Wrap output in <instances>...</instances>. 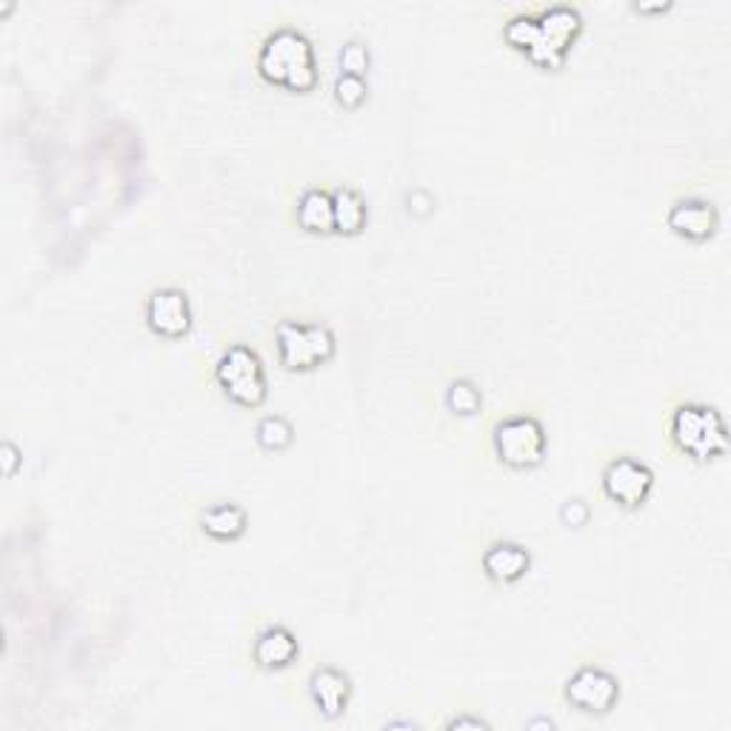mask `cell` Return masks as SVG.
I'll return each mask as SVG.
<instances>
[{"instance_id":"1","label":"cell","mask_w":731,"mask_h":731,"mask_svg":"<svg viewBox=\"0 0 731 731\" xmlns=\"http://www.w3.org/2000/svg\"><path fill=\"white\" fill-rule=\"evenodd\" d=\"M257 72L289 92H312L317 86V63L312 40L300 29L280 27L264 40L257 52Z\"/></svg>"},{"instance_id":"2","label":"cell","mask_w":731,"mask_h":731,"mask_svg":"<svg viewBox=\"0 0 731 731\" xmlns=\"http://www.w3.org/2000/svg\"><path fill=\"white\" fill-rule=\"evenodd\" d=\"M672 441L694 461H714L729 448V428L714 406L683 403L672 415Z\"/></svg>"},{"instance_id":"3","label":"cell","mask_w":731,"mask_h":731,"mask_svg":"<svg viewBox=\"0 0 731 731\" xmlns=\"http://www.w3.org/2000/svg\"><path fill=\"white\" fill-rule=\"evenodd\" d=\"M215 381L224 389V395L240 406L255 408L269 395L264 360L246 343H231L220 355V360L215 363Z\"/></svg>"},{"instance_id":"4","label":"cell","mask_w":731,"mask_h":731,"mask_svg":"<svg viewBox=\"0 0 731 731\" xmlns=\"http://www.w3.org/2000/svg\"><path fill=\"white\" fill-rule=\"evenodd\" d=\"M277 357L280 366L289 372L315 369L320 363L332 360L337 349L335 332L326 324H300V320H284L275 332Z\"/></svg>"},{"instance_id":"5","label":"cell","mask_w":731,"mask_h":731,"mask_svg":"<svg viewBox=\"0 0 731 731\" xmlns=\"http://www.w3.org/2000/svg\"><path fill=\"white\" fill-rule=\"evenodd\" d=\"M534 23H537V34H534V43L529 47L526 58L543 69H561L572 40L583 29V18L569 3H554L546 12L537 14Z\"/></svg>"},{"instance_id":"6","label":"cell","mask_w":731,"mask_h":731,"mask_svg":"<svg viewBox=\"0 0 731 731\" xmlns=\"http://www.w3.org/2000/svg\"><path fill=\"white\" fill-rule=\"evenodd\" d=\"M494 452L512 468H534L546 455V428L532 415H512L492 432Z\"/></svg>"},{"instance_id":"7","label":"cell","mask_w":731,"mask_h":731,"mask_svg":"<svg viewBox=\"0 0 731 731\" xmlns=\"http://www.w3.org/2000/svg\"><path fill=\"white\" fill-rule=\"evenodd\" d=\"M566 700L577 712L603 718L618 705L620 683L612 672L600 665H583L566 680Z\"/></svg>"},{"instance_id":"8","label":"cell","mask_w":731,"mask_h":731,"mask_svg":"<svg viewBox=\"0 0 731 731\" xmlns=\"http://www.w3.org/2000/svg\"><path fill=\"white\" fill-rule=\"evenodd\" d=\"M652 488L654 472L638 457H614L603 468V492L623 508L643 506Z\"/></svg>"},{"instance_id":"9","label":"cell","mask_w":731,"mask_h":731,"mask_svg":"<svg viewBox=\"0 0 731 731\" xmlns=\"http://www.w3.org/2000/svg\"><path fill=\"white\" fill-rule=\"evenodd\" d=\"M191 300L184 289L166 286L146 297V324L160 337H184L191 329Z\"/></svg>"},{"instance_id":"10","label":"cell","mask_w":731,"mask_h":731,"mask_svg":"<svg viewBox=\"0 0 731 731\" xmlns=\"http://www.w3.org/2000/svg\"><path fill=\"white\" fill-rule=\"evenodd\" d=\"M665 224L674 235L685 240H694V244H703L718 231L720 226V211L712 200L705 198H680L678 204L669 209L665 215Z\"/></svg>"},{"instance_id":"11","label":"cell","mask_w":731,"mask_h":731,"mask_svg":"<svg viewBox=\"0 0 731 731\" xmlns=\"http://www.w3.org/2000/svg\"><path fill=\"white\" fill-rule=\"evenodd\" d=\"M309 694L312 703L317 705V712L324 714L326 720L343 718L352 700L349 674H343L335 665H320L309 678Z\"/></svg>"},{"instance_id":"12","label":"cell","mask_w":731,"mask_h":731,"mask_svg":"<svg viewBox=\"0 0 731 731\" xmlns=\"http://www.w3.org/2000/svg\"><path fill=\"white\" fill-rule=\"evenodd\" d=\"M297 654H300V643L286 626H266L255 638V646H251V658L266 672L286 669V665L295 663Z\"/></svg>"},{"instance_id":"13","label":"cell","mask_w":731,"mask_h":731,"mask_svg":"<svg viewBox=\"0 0 731 731\" xmlns=\"http://www.w3.org/2000/svg\"><path fill=\"white\" fill-rule=\"evenodd\" d=\"M532 566V554L512 541H497L483 552V572L494 583H517Z\"/></svg>"},{"instance_id":"14","label":"cell","mask_w":731,"mask_h":731,"mask_svg":"<svg viewBox=\"0 0 731 731\" xmlns=\"http://www.w3.org/2000/svg\"><path fill=\"white\" fill-rule=\"evenodd\" d=\"M249 514L238 503H211L204 514H200V526L215 541H235L246 532Z\"/></svg>"},{"instance_id":"15","label":"cell","mask_w":731,"mask_h":731,"mask_svg":"<svg viewBox=\"0 0 731 731\" xmlns=\"http://www.w3.org/2000/svg\"><path fill=\"white\" fill-rule=\"evenodd\" d=\"M332 209H335V231H340V235H357L369 220L366 198L352 186H337L332 191Z\"/></svg>"},{"instance_id":"16","label":"cell","mask_w":731,"mask_h":731,"mask_svg":"<svg viewBox=\"0 0 731 731\" xmlns=\"http://www.w3.org/2000/svg\"><path fill=\"white\" fill-rule=\"evenodd\" d=\"M297 224L304 226L306 231H335V209H332V195L326 189H306L297 200L295 209Z\"/></svg>"},{"instance_id":"17","label":"cell","mask_w":731,"mask_h":731,"mask_svg":"<svg viewBox=\"0 0 731 731\" xmlns=\"http://www.w3.org/2000/svg\"><path fill=\"white\" fill-rule=\"evenodd\" d=\"M255 441L257 446L266 448V452H284V448H289L292 441H295V428H292V423L286 421V417L266 415L257 423Z\"/></svg>"},{"instance_id":"18","label":"cell","mask_w":731,"mask_h":731,"mask_svg":"<svg viewBox=\"0 0 731 731\" xmlns=\"http://www.w3.org/2000/svg\"><path fill=\"white\" fill-rule=\"evenodd\" d=\"M446 406L448 412H455V415L461 417L477 415L483 406V395L481 389H477V383L468 381V377H457V381L448 383Z\"/></svg>"},{"instance_id":"19","label":"cell","mask_w":731,"mask_h":731,"mask_svg":"<svg viewBox=\"0 0 731 731\" xmlns=\"http://www.w3.org/2000/svg\"><path fill=\"white\" fill-rule=\"evenodd\" d=\"M366 95H369V86H366V78H360V75L340 72L335 78V100L343 109H357L366 100Z\"/></svg>"},{"instance_id":"20","label":"cell","mask_w":731,"mask_h":731,"mask_svg":"<svg viewBox=\"0 0 731 731\" xmlns=\"http://www.w3.org/2000/svg\"><path fill=\"white\" fill-rule=\"evenodd\" d=\"M534 34H537V23H534L532 14H514L506 27H503V38H506L514 49H521V52H529V47L534 43Z\"/></svg>"},{"instance_id":"21","label":"cell","mask_w":731,"mask_h":731,"mask_svg":"<svg viewBox=\"0 0 731 731\" xmlns=\"http://www.w3.org/2000/svg\"><path fill=\"white\" fill-rule=\"evenodd\" d=\"M337 60H340V72L346 75H366V69H369V49H366V43H360V40H346L340 47V55H337Z\"/></svg>"},{"instance_id":"22","label":"cell","mask_w":731,"mask_h":731,"mask_svg":"<svg viewBox=\"0 0 731 731\" xmlns=\"http://www.w3.org/2000/svg\"><path fill=\"white\" fill-rule=\"evenodd\" d=\"M589 517H592V508H589V503L583 501V497H569V501L561 506V521L566 523V526L572 529L586 526Z\"/></svg>"},{"instance_id":"23","label":"cell","mask_w":731,"mask_h":731,"mask_svg":"<svg viewBox=\"0 0 731 731\" xmlns=\"http://www.w3.org/2000/svg\"><path fill=\"white\" fill-rule=\"evenodd\" d=\"M20 463H23V452H20L12 441L0 443V472L7 477H12L14 472H18Z\"/></svg>"},{"instance_id":"24","label":"cell","mask_w":731,"mask_h":731,"mask_svg":"<svg viewBox=\"0 0 731 731\" xmlns=\"http://www.w3.org/2000/svg\"><path fill=\"white\" fill-rule=\"evenodd\" d=\"M408 211H415V215H428L432 211V206H435V200H432V195L423 189H415L408 191Z\"/></svg>"},{"instance_id":"25","label":"cell","mask_w":731,"mask_h":731,"mask_svg":"<svg viewBox=\"0 0 731 731\" xmlns=\"http://www.w3.org/2000/svg\"><path fill=\"white\" fill-rule=\"evenodd\" d=\"M446 729H488V723L481 718H455L448 720Z\"/></svg>"},{"instance_id":"26","label":"cell","mask_w":731,"mask_h":731,"mask_svg":"<svg viewBox=\"0 0 731 731\" xmlns=\"http://www.w3.org/2000/svg\"><path fill=\"white\" fill-rule=\"evenodd\" d=\"M669 7H672V3H634L638 12H665Z\"/></svg>"}]
</instances>
